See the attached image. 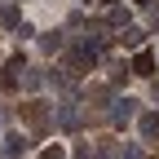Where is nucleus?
Wrapping results in <instances>:
<instances>
[{"mask_svg":"<svg viewBox=\"0 0 159 159\" xmlns=\"http://www.w3.org/2000/svg\"><path fill=\"white\" fill-rule=\"evenodd\" d=\"M133 115H137V102H133V97H119V102H111V124H115V128L133 124Z\"/></svg>","mask_w":159,"mask_h":159,"instance_id":"obj_4","label":"nucleus"},{"mask_svg":"<svg viewBox=\"0 0 159 159\" xmlns=\"http://www.w3.org/2000/svg\"><path fill=\"white\" fill-rule=\"evenodd\" d=\"M106 27H128V9H111L106 13Z\"/></svg>","mask_w":159,"mask_h":159,"instance_id":"obj_12","label":"nucleus"},{"mask_svg":"<svg viewBox=\"0 0 159 159\" xmlns=\"http://www.w3.org/2000/svg\"><path fill=\"white\" fill-rule=\"evenodd\" d=\"M22 119H27L35 133H49V124H53L49 111H44V102H27V106H22Z\"/></svg>","mask_w":159,"mask_h":159,"instance_id":"obj_3","label":"nucleus"},{"mask_svg":"<svg viewBox=\"0 0 159 159\" xmlns=\"http://www.w3.org/2000/svg\"><path fill=\"white\" fill-rule=\"evenodd\" d=\"M137 5H150V0H137Z\"/></svg>","mask_w":159,"mask_h":159,"instance_id":"obj_17","label":"nucleus"},{"mask_svg":"<svg viewBox=\"0 0 159 159\" xmlns=\"http://www.w3.org/2000/svg\"><path fill=\"white\" fill-rule=\"evenodd\" d=\"M155 66H159V62H155V53H150V49H142V53L133 57V75H146V80H150Z\"/></svg>","mask_w":159,"mask_h":159,"instance_id":"obj_6","label":"nucleus"},{"mask_svg":"<svg viewBox=\"0 0 159 159\" xmlns=\"http://www.w3.org/2000/svg\"><path fill=\"white\" fill-rule=\"evenodd\" d=\"M155 62H159V53H155Z\"/></svg>","mask_w":159,"mask_h":159,"instance_id":"obj_18","label":"nucleus"},{"mask_svg":"<svg viewBox=\"0 0 159 159\" xmlns=\"http://www.w3.org/2000/svg\"><path fill=\"white\" fill-rule=\"evenodd\" d=\"M93 5H115V0H93Z\"/></svg>","mask_w":159,"mask_h":159,"instance_id":"obj_15","label":"nucleus"},{"mask_svg":"<svg viewBox=\"0 0 159 159\" xmlns=\"http://www.w3.org/2000/svg\"><path fill=\"white\" fill-rule=\"evenodd\" d=\"M40 49H44V53H57V49H62V35H57V31L40 35Z\"/></svg>","mask_w":159,"mask_h":159,"instance_id":"obj_11","label":"nucleus"},{"mask_svg":"<svg viewBox=\"0 0 159 159\" xmlns=\"http://www.w3.org/2000/svg\"><path fill=\"white\" fill-rule=\"evenodd\" d=\"M0 27H5V31H18V27H22V13H18V5H5V9H0Z\"/></svg>","mask_w":159,"mask_h":159,"instance_id":"obj_9","label":"nucleus"},{"mask_svg":"<svg viewBox=\"0 0 159 159\" xmlns=\"http://www.w3.org/2000/svg\"><path fill=\"white\" fill-rule=\"evenodd\" d=\"M0 150H5L9 159H13V155L22 159V155L31 150V137H27V133H5V142H0Z\"/></svg>","mask_w":159,"mask_h":159,"instance_id":"obj_5","label":"nucleus"},{"mask_svg":"<svg viewBox=\"0 0 159 159\" xmlns=\"http://www.w3.org/2000/svg\"><path fill=\"white\" fill-rule=\"evenodd\" d=\"M119 159H146V155H142V146L128 142V146H119Z\"/></svg>","mask_w":159,"mask_h":159,"instance_id":"obj_13","label":"nucleus"},{"mask_svg":"<svg viewBox=\"0 0 159 159\" xmlns=\"http://www.w3.org/2000/svg\"><path fill=\"white\" fill-rule=\"evenodd\" d=\"M40 159H66V150L53 142V146H44V150H40Z\"/></svg>","mask_w":159,"mask_h":159,"instance_id":"obj_14","label":"nucleus"},{"mask_svg":"<svg viewBox=\"0 0 159 159\" xmlns=\"http://www.w3.org/2000/svg\"><path fill=\"white\" fill-rule=\"evenodd\" d=\"M119 44H124V49H137V53H142V27H124V31H119Z\"/></svg>","mask_w":159,"mask_h":159,"instance_id":"obj_10","label":"nucleus"},{"mask_svg":"<svg viewBox=\"0 0 159 159\" xmlns=\"http://www.w3.org/2000/svg\"><path fill=\"white\" fill-rule=\"evenodd\" d=\"M155 102H159V84H155Z\"/></svg>","mask_w":159,"mask_h":159,"instance_id":"obj_16","label":"nucleus"},{"mask_svg":"<svg viewBox=\"0 0 159 159\" xmlns=\"http://www.w3.org/2000/svg\"><path fill=\"white\" fill-rule=\"evenodd\" d=\"M93 62H97V49H89V44H75V49L66 53V71H71V75H84Z\"/></svg>","mask_w":159,"mask_h":159,"instance_id":"obj_1","label":"nucleus"},{"mask_svg":"<svg viewBox=\"0 0 159 159\" xmlns=\"http://www.w3.org/2000/svg\"><path fill=\"white\" fill-rule=\"evenodd\" d=\"M22 71H27V57H22V53H13L9 62H5V75H0V89H5V93H13L18 84H22Z\"/></svg>","mask_w":159,"mask_h":159,"instance_id":"obj_2","label":"nucleus"},{"mask_svg":"<svg viewBox=\"0 0 159 159\" xmlns=\"http://www.w3.org/2000/svg\"><path fill=\"white\" fill-rule=\"evenodd\" d=\"M137 128H142V142H159V111H155V115H142Z\"/></svg>","mask_w":159,"mask_h":159,"instance_id":"obj_8","label":"nucleus"},{"mask_svg":"<svg viewBox=\"0 0 159 159\" xmlns=\"http://www.w3.org/2000/svg\"><path fill=\"white\" fill-rule=\"evenodd\" d=\"M57 124H62L66 133L80 128V111H75V102H62V111H57Z\"/></svg>","mask_w":159,"mask_h":159,"instance_id":"obj_7","label":"nucleus"}]
</instances>
